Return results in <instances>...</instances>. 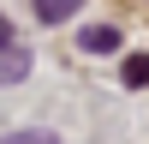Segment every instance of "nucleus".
Listing matches in <instances>:
<instances>
[{
	"instance_id": "39448f33",
	"label": "nucleus",
	"mask_w": 149,
	"mask_h": 144,
	"mask_svg": "<svg viewBox=\"0 0 149 144\" xmlns=\"http://www.w3.org/2000/svg\"><path fill=\"white\" fill-rule=\"evenodd\" d=\"M0 144H60V138H54L48 126H18V132H6Z\"/></svg>"
},
{
	"instance_id": "f257e3e1",
	"label": "nucleus",
	"mask_w": 149,
	"mask_h": 144,
	"mask_svg": "<svg viewBox=\"0 0 149 144\" xmlns=\"http://www.w3.org/2000/svg\"><path fill=\"white\" fill-rule=\"evenodd\" d=\"M78 48H84V54H119V24H84V30H78Z\"/></svg>"
},
{
	"instance_id": "f03ea898",
	"label": "nucleus",
	"mask_w": 149,
	"mask_h": 144,
	"mask_svg": "<svg viewBox=\"0 0 149 144\" xmlns=\"http://www.w3.org/2000/svg\"><path fill=\"white\" fill-rule=\"evenodd\" d=\"M30 12H36L42 24H66V18L84 12V0H30Z\"/></svg>"
},
{
	"instance_id": "7ed1b4c3",
	"label": "nucleus",
	"mask_w": 149,
	"mask_h": 144,
	"mask_svg": "<svg viewBox=\"0 0 149 144\" xmlns=\"http://www.w3.org/2000/svg\"><path fill=\"white\" fill-rule=\"evenodd\" d=\"M24 72H30V48H18V42H12L6 54H0V84H18Z\"/></svg>"
},
{
	"instance_id": "423d86ee",
	"label": "nucleus",
	"mask_w": 149,
	"mask_h": 144,
	"mask_svg": "<svg viewBox=\"0 0 149 144\" xmlns=\"http://www.w3.org/2000/svg\"><path fill=\"white\" fill-rule=\"evenodd\" d=\"M6 48H12V18L0 12V54H6Z\"/></svg>"
},
{
	"instance_id": "20e7f679",
	"label": "nucleus",
	"mask_w": 149,
	"mask_h": 144,
	"mask_svg": "<svg viewBox=\"0 0 149 144\" xmlns=\"http://www.w3.org/2000/svg\"><path fill=\"white\" fill-rule=\"evenodd\" d=\"M119 78H125L131 90H143V84H149V54H131L125 66H119Z\"/></svg>"
}]
</instances>
